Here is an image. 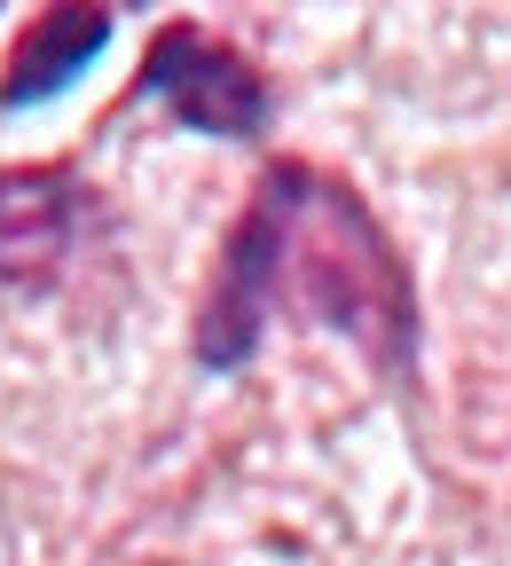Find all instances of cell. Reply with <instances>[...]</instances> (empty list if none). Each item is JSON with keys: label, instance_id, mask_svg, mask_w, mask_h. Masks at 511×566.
<instances>
[{"label": "cell", "instance_id": "cell-4", "mask_svg": "<svg viewBox=\"0 0 511 566\" xmlns=\"http://www.w3.org/2000/svg\"><path fill=\"white\" fill-rule=\"evenodd\" d=\"M111 32H118V17L111 9H40L24 32H17V48H9V71H0V111H40V103H55V95H71V80L111 48Z\"/></svg>", "mask_w": 511, "mask_h": 566}, {"label": "cell", "instance_id": "cell-2", "mask_svg": "<svg viewBox=\"0 0 511 566\" xmlns=\"http://www.w3.org/2000/svg\"><path fill=\"white\" fill-rule=\"evenodd\" d=\"M134 95L142 103H166L181 126L212 134V142H260L268 118H275V95H268V71L212 40L197 24H158L150 48H142V71H134Z\"/></svg>", "mask_w": 511, "mask_h": 566}, {"label": "cell", "instance_id": "cell-1", "mask_svg": "<svg viewBox=\"0 0 511 566\" xmlns=\"http://www.w3.org/2000/svg\"><path fill=\"white\" fill-rule=\"evenodd\" d=\"M268 315H291L307 331H338L362 363L394 386H417V283L386 237V221L362 205L354 181L275 158L237 212V229L221 244L212 292L189 323L197 370L229 378L260 354Z\"/></svg>", "mask_w": 511, "mask_h": 566}, {"label": "cell", "instance_id": "cell-3", "mask_svg": "<svg viewBox=\"0 0 511 566\" xmlns=\"http://www.w3.org/2000/svg\"><path fill=\"white\" fill-rule=\"evenodd\" d=\"M87 181L71 166H9L0 174V283H48L87 229Z\"/></svg>", "mask_w": 511, "mask_h": 566}]
</instances>
